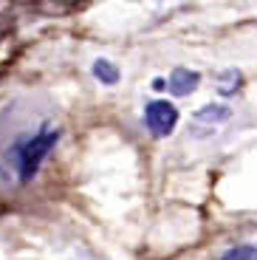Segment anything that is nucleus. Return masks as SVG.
I'll use <instances>...</instances> for the list:
<instances>
[{"instance_id": "nucleus-1", "label": "nucleus", "mask_w": 257, "mask_h": 260, "mask_svg": "<svg viewBox=\"0 0 257 260\" xmlns=\"http://www.w3.org/2000/svg\"><path fill=\"white\" fill-rule=\"evenodd\" d=\"M57 139H59V130H48V133H37V136H31L28 142L20 144V150H14V153H17V173H20L23 181L34 178V173H37L40 164L45 161V156L54 150Z\"/></svg>"}, {"instance_id": "nucleus-2", "label": "nucleus", "mask_w": 257, "mask_h": 260, "mask_svg": "<svg viewBox=\"0 0 257 260\" xmlns=\"http://www.w3.org/2000/svg\"><path fill=\"white\" fill-rule=\"evenodd\" d=\"M144 122H147V130L153 133V136H170L175 130V124H178V108H175L173 102H167V99H153V102H147V108H144Z\"/></svg>"}, {"instance_id": "nucleus-3", "label": "nucleus", "mask_w": 257, "mask_h": 260, "mask_svg": "<svg viewBox=\"0 0 257 260\" xmlns=\"http://www.w3.org/2000/svg\"><path fill=\"white\" fill-rule=\"evenodd\" d=\"M198 85H201V74L189 71V68H175L167 79V88L173 96H189Z\"/></svg>"}, {"instance_id": "nucleus-4", "label": "nucleus", "mask_w": 257, "mask_h": 260, "mask_svg": "<svg viewBox=\"0 0 257 260\" xmlns=\"http://www.w3.org/2000/svg\"><path fill=\"white\" fill-rule=\"evenodd\" d=\"M229 116H232V111L220 102H209V105H204L201 111H195V119H198V122H209V124H220Z\"/></svg>"}, {"instance_id": "nucleus-5", "label": "nucleus", "mask_w": 257, "mask_h": 260, "mask_svg": "<svg viewBox=\"0 0 257 260\" xmlns=\"http://www.w3.org/2000/svg\"><path fill=\"white\" fill-rule=\"evenodd\" d=\"M90 74L99 79L102 85H116L119 79H122V74H119V68H116L110 59H105V57H99L97 62H93V68H90Z\"/></svg>"}, {"instance_id": "nucleus-6", "label": "nucleus", "mask_w": 257, "mask_h": 260, "mask_svg": "<svg viewBox=\"0 0 257 260\" xmlns=\"http://www.w3.org/2000/svg\"><path fill=\"white\" fill-rule=\"evenodd\" d=\"M240 82H243V79H240L238 71H223L218 77V88H220V93H223V96H232V93L240 88Z\"/></svg>"}, {"instance_id": "nucleus-7", "label": "nucleus", "mask_w": 257, "mask_h": 260, "mask_svg": "<svg viewBox=\"0 0 257 260\" xmlns=\"http://www.w3.org/2000/svg\"><path fill=\"white\" fill-rule=\"evenodd\" d=\"M220 260H257V246H235Z\"/></svg>"}]
</instances>
